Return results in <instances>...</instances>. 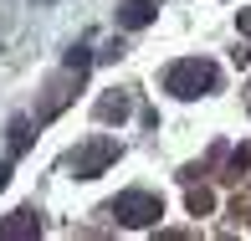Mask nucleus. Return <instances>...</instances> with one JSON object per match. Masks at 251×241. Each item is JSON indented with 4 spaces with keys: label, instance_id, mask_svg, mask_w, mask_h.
Wrapping results in <instances>:
<instances>
[{
    "label": "nucleus",
    "instance_id": "obj_1",
    "mask_svg": "<svg viewBox=\"0 0 251 241\" xmlns=\"http://www.w3.org/2000/svg\"><path fill=\"white\" fill-rule=\"evenodd\" d=\"M215 82H221V72L205 56H185L164 72V93H175V98H205V93H215Z\"/></svg>",
    "mask_w": 251,
    "mask_h": 241
},
{
    "label": "nucleus",
    "instance_id": "obj_2",
    "mask_svg": "<svg viewBox=\"0 0 251 241\" xmlns=\"http://www.w3.org/2000/svg\"><path fill=\"white\" fill-rule=\"evenodd\" d=\"M108 215L118 226H133V231H144V226H154L159 215H164V200L159 195H149V190H123L118 200L108 205Z\"/></svg>",
    "mask_w": 251,
    "mask_h": 241
},
{
    "label": "nucleus",
    "instance_id": "obj_3",
    "mask_svg": "<svg viewBox=\"0 0 251 241\" xmlns=\"http://www.w3.org/2000/svg\"><path fill=\"white\" fill-rule=\"evenodd\" d=\"M113 159H118V139H93V144H82L72 154V175L77 180H98Z\"/></svg>",
    "mask_w": 251,
    "mask_h": 241
},
{
    "label": "nucleus",
    "instance_id": "obj_4",
    "mask_svg": "<svg viewBox=\"0 0 251 241\" xmlns=\"http://www.w3.org/2000/svg\"><path fill=\"white\" fill-rule=\"evenodd\" d=\"M0 236H41V215L36 211H16V215H5V221H0Z\"/></svg>",
    "mask_w": 251,
    "mask_h": 241
},
{
    "label": "nucleus",
    "instance_id": "obj_5",
    "mask_svg": "<svg viewBox=\"0 0 251 241\" xmlns=\"http://www.w3.org/2000/svg\"><path fill=\"white\" fill-rule=\"evenodd\" d=\"M128 108H133L128 93H102L93 113H98V123H123V118H128Z\"/></svg>",
    "mask_w": 251,
    "mask_h": 241
},
{
    "label": "nucleus",
    "instance_id": "obj_6",
    "mask_svg": "<svg viewBox=\"0 0 251 241\" xmlns=\"http://www.w3.org/2000/svg\"><path fill=\"white\" fill-rule=\"evenodd\" d=\"M149 21H154V0H123L118 5V26L139 31V26H149Z\"/></svg>",
    "mask_w": 251,
    "mask_h": 241
},
{
    "label": "nucleus",
    "instance_id": "obj_7",
    "mask_svg": "<svg viewBox=\"0 0 251 241\" xmlns=\"http://www.w3.org/2000/svg\"><path fill=\"white\" fill-rule=\"evenodd\" d=\"M185 205H190V215H210V211H215V195L200 185V190H190V195H185Z\"/></svg>",
    "mask_w": 251,
    "mask_h": 241
},
{
    "label": "nucleus",
    "instance_id": "obj_8",
    "mask_svg": "<svg viewBox=\"0 0 251 241\" xmlns=\"http://www.w3.org/2000/svg\"><path fill=\"white\" fill-rule=\"evenodd\" d=\"M26 144H31V123L16 118V123H10V154H26Z\"/></svg>",
    "mask_w": 251,
    "mask_h": 241
},
{
    "label": "nucleus",
    "instance_id": "obj_9",
    "mask_svg": "<svg viewBox=\"0 0 251 241\" xmlns=\"http://www.w3.org/2000/svg\"><path fill=\"white\" fill-rule=\"evenodd\" d=\"M241 169H251V144L231 149V175H226V180H241Z\"/></svg>",
    "mask_w": 251,
    "mask_h": 241
},
{
    "label": "nucleus",
    "instance_id": "obj_10",
    "mask_svg": "<svg viewBox=\"0 0 251 241\" xmlns=\"http://www.w3.org/2000/svg\"><path fill=\"white\" fill-rule=\"evenodd\" d=\"M87 67H93V56H87V47H72V52H67V72H77V77H82Z\"/></svg>",
    "mask_w": 251,
    "mask_h": 241
},
{
    "label": "nucleus",
    "instance_id": "obj_11",
    "mask_svg": "<svg viewBox=\"0 0 251 241\" xmlns=\"http://www.w3.org/2000/svg\"><path fill=\"white\" fill-rule=\"evenodd\" d=\"M236 26H241V36H251V10H241V16H236Z\"/></svg>",
    "mask_w": 251,
    "mask_h": 241
},
{
    "label": "nucleus",
    "instance_id": "obj_12",
    "mask_svg": "<svg viewBox=\"0 0 251 241\" xmlns=\"http://www.w3.org/2000/svg\"><path fill=\"white\" fill-rule=\"evenodd\" d=\"M10 185V164H0V190H5Z\"/></svg>",
    "mask_w": 251,
    "mask_h": 241
}]
</instances>
